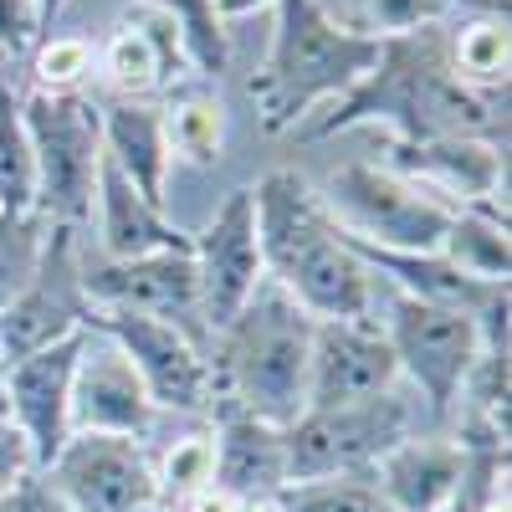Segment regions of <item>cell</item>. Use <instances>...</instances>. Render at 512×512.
Masks as SVG:
<instances>
[{
	"instance_id": "obj_1",
	"label": "cell",
	"mask_w": 512,
	"mask_h": 512,
	"mask_svg": "<svg viewBox=\"0 0 512 512\" xmlns=\"http://www.w3.org/2000/svg\"><path fill=\"white\" fill-rule=\"evenodd\" d=\"M507 93H472L446 67V41L431 31L390 36L379 47V62L354 88L328 103L313 123H303V139H328L354 123H390L400 144L420 139H492L507 123Z\"/></svg>"
},
{
	"instance_id": "obj_2",
	"label": "cell",
	"mask_w": 512,
	"mask_h": 512,
	"mask_svg": "<svg viewBox=\"0 0 512 512\" xmlns=\"http://www.w3.org/2000/svg\"><path fill=\"white\" fill-rule=\"evenodd\" d=\"M251 205H256L262 267L292 303H303L318 323L379 318L384 282L369 272V262L338 231V221L328 216V205L303 175L272 169L251 185Z\"/></svg>"
},
{
	"instance_id": "obj_3",
	"label": "cell",
	"mask_w": 512,
	"mask_h": 512,
	"mask_svg": "<svg viewBox=\"0 0 512 512\" xmlns=\"http://www.w3.org/2000/svg\"><path fill=\"white\" fill-rule=\"evenodd\" d=\"M272 11L277 26L262 72L251 77V103L267 134H297L379 62L384 41L338 21L323 0H277Z\"/></svg>"
},
{
	"instance_id": "obj_4",
	"label": "cell",
	"mask_w": 512,
	"mask_h": 512,
	"mask_svg": "<svg viewBox=\"0 0 512 512\" xmlns=\"http://www.w3.org/2000/svg\"><path fill=\"white\" fill-rule=\"evenodd\" d=\"M313 328L318 318L262 277L246 308L216 333V405L267 425H292L308 410Z\"/></svg>"
},
{
	"instance_id": "obj_5",
	"label": "cell",
	"mask_w": 512,
	"mask_h": 512,
	"mask_svg": "<svg viewBox=\"0 0 512 512\" xmlns=\"http://www.w3.org/2000/svg\"><path fill=\"white\" fill-rule=\"evenodd\" d=\"M26 139L36 154V210L52 226H82L93 216L103 164V108L82 93H21Z\"/></svg>"
},
{
	"instance_id": "obj_6",
	"label": "cell",
	"mask_w": 512,
	"mask_h": 512,
	"mask_svg": "<svg viewBox=\"0 0 512 512\" xmlns=\"http://www.w3.org/2000/svg\"><path fill=\"white\" fill-rule=\"evenodd\" d=\"M379 313L384 318H374V323L384 328V344L395 354L400 379H410V390L425 405V415L436 425H446L466 374H472L477 359L487 354L477 323L456 308L425 303V297H410V292H395V287H384Z\"/></svg>"
},
{
	"instance_id": "obj_7",
	"label": "cell",
	"mask_w": 512,
	"mask_h": 512,
	"mask_svg": "<svg viewBox=\"0 0 512 512\" xmlns=\"http://www.w3.org/2000/svg\"><path fill=\"white\" fill-rule=\"evenodd\" d=\"M318 200L328 205L338 231L374 251H441L446 226L456 216L431 190H420L405 175H395L390 164L369 159L338 164Z\"/></svg>"
},
{
	"instance_id": "obj_8",
	"label": "cell",
	"mask_w": 512,
	"mask_h": 512,
	"mask_svg": "<svg viewBox=\"0 0 512 512\" xmlns=\"http://www.w3.org/2000/svg\"><path fill=\"white\" fill-rule=\"evenodd\" d=\"M415 431H420V415L400 390L379 395V400H359V405L303 410L292 425H282L287 487L328 482V477H359L395 441H405Z\"/></svg>"
},
{
	"instance_id": "obj_9",
	"label": "cell",
	"mask_w": 512,
	"mask_h": 512,
	"mask_svg": "<svg viewBox=\"0 0 512 512\" xmlns=\"http://www.w3.org/2000/svg\"><path fill=\"white\" fill-rule=\"evenodd\" d=\"M88 328L108 333L128 354L159 415H216V369L185 328L144 313H93Z\"/></svg>"
},
{
	"instance_id": "obj_10",
	"label": "cell",
	"mask_w": 512,
	"mask_h": 512,
	"mask_svg": "<svg viewBox=\"0 0 512 512\" xmlns=\"http://www.w3.org/2000/svg\"><path fill=\"white\" fill-rule=\"evenodd\" d=\"M82 292H88L93 313L164 318V323L185 328L195 344H210L190 251H154V256H128V262L93 256V262H82Z\"/></svg>"
},
{
	"instance_id": "obj_11",
	"label": "cell",
	"mask_w": 512,
	"mask_h": 512,
	"mask_svg": "<svg viewBox=\"0 0 512 512\" xmlns=\"http://www.w3.org/2000/svg\"><path fill=\"white\" fill-rule=\"evenodd\" d=\"M41 477L67 512H159L154 456L128 436H72Z\"/></svg>"
},
{
	"instance_id": "obj_12",
	"label": "cell",
	"mask_w": 512,
	"mask_h": 512,
	"mask_svg": "<svg viewBox=\"0 0 512 512\" xmlns=\"http://www.w3.org/2000/svg\"><path fill=\"white\" fill-rule=\"evenodd\" d=\"M88 323H93V303L82 292L77 236H72V226H52L47 256H41L31 287L0 313V354H6V364L26 359L36 349H52L62 338L82 333Z\"/></svg>"
},
{
	"instance_id": "obj_13",
	"label": "cell",
	"mask_w": 512,
	"mask_h": 512,
	"mask_svg": "<svg viewBox=\"0 0 512 512\" xmlns=\"http://www.w3.org/2000/svg\"><path fill=\"white\" fill-rule=\"evenodd\" d=\"M190 262L200 282V318L205 333L216 338L256 292V282L267 277L262 267V241H256V205L251 190H231L216 216L205 221L200 236H190Z\"/></svg>"
},
{
	"instance_id": "obj_14",
	"label": "cell",
	"mask_w": 512,
	"mask_h": 512,
	"mask_svg": "<svg viewBox=\"0 0 512 512\" xmlns=\"http://www.w3.org/2000/svg\"><path fill=\"white\" fill-rule=\"evenodd\" d=\"M88 333V328H82ZM82 333L62 338L52 349H36L26 359H11L0 369V395H6V420L26 436L36 472H47L57 451L72 441V369Z\"/></svg>"
},
{
	"instance_id": "obj_15",
	"label": "cell",
	"mask_w": 512,
	"mask_h": 512,
	"mask_svg": "<svg viewBox=\"0 0 512 512\" xmlns=\"http://www.w3.org/2000/svg\"><path fill=\"white\" fill-rule=\"evenodd\" d=\"M154 420L159 410L144 390V379L134 374V364H128V354L108 333L88 328L77 349V369H72V436L149 441Z\"/></svg>"
},
{
	"instance_id": "obj_16",
	"label": "cell",
	"mask_w": 512,
	"mask_h": 512,
	"mask_svg": "<svg viewBox=\"0 0 512 512\" xmlns=\"http://www.w3.org/2000/svg\"><path fill=\"white\" fill-rule=\"evenodd\" d=\"M400 390L395 354L384 344V328L364 323H318L313 328V364H308V410L359 405Z\"/></svg>"
},
{
	"instance_id": "obj_17",
	"label": "cell",
	"mask_w": 512,
	"mask_h": 512,
	"mask_svg": "<svg viewBox=\"0 0 512 512\" xmlns=\"http://www.w3.org/2000/svg\"><path fill=\"white\" fill-rule=\"evenodd\" d=\"M390 169L410 185L431 190L451 210L461 205H492L507 210V154L492 139H420V144H390Z\"/></svg>"
},
{
	"instance_id": "obj_18",
	"label": "cell",
	"mask_w": 512,
	"mask_h": 512,
	"mask_svg": "<svg viewBox=\"0 0 512 512\" xmlns=\"http://www.w3.org/2000/svg\"><path fill=\"white\" fill-rule=\"evenodd\" d=\"M185 67L190 62H185V47H180V31L154 0L128 6L123 21L113 26V36L103 41V52H98L103 82L128 103H149V93H159L164 82L180 77Z\"/></svg>"
},
{
	"instance_id": "obj_19",
	"label": "cell",
	"mask_w": 512,
	"mask_h": 512,
	"mask_svg": "<svg viewBox=\"0 0 512 512\" xmlns=\"http://www.w3.org/2000/svg\"><path fill=\"white\" fill-rule=\"evenodd\" d=\"M461 472H466V446L451 441L446 431H415L369 466L390 512H446Z\"/></svg>"
},
{
	"instance_id": "obj_20",
	"label": "cell",
	"mask_w": 512,
	"mask_h": 512,
	"mask_svg": "<svg viewBox=\"0 0 512 512\" xmlns=\"http://www.w3.org/2000/svg\"><path fill=\"white\" fill-rule=\"evenodd\" d=\"M93 216H98V256L128 262V256H154V251H190V231H180L164 216V205L144 200L118 169L98 164V190H93Z\"/></svg>"
},
{
	"instance_id": "obj_21",
	"label": "cell",
	"mask_w": 512,
	"mask_h": 512,
	"mask_svg": "<svg viewBox=\"0 0 512 512\" xmlns=\"http://www.w3.org/2000/svg\"><path fill=\"white\" fill-rule=\"evenodd\" d=\"M216 482L236 497H282L287 492V451L282 425H267L241 410H216Z\"/></svg>"
},
{
	"instance_id": "obj_22",
	"label": "cell",
	"mask_w": 512,
	"mask_h": 512,
	"mask_svg": "<svg viewBox=\"0 0 512 512\" xmlns=\"http://www.w3.org/2000/svg\"><path fill=\"white\" fill-rule=\"evenodd\" d=\"M103 154L118 175L144 200L169 205V139H164V108L154 103H108L103 108Z\"/></svg>"
},
{
	"instance_id": "obj_23",
	"label": "cell",
	"mask_w": 512,
	"mask_h": 512,
	"mask_svg": "<svg viewBox=\"0 0 512 512\" xmlns=\"http://www.w3.org/2000/svg\"><path fill=\"white\" fill-rule=\"evenodd\" d=\"M446 41V67L461 88L472 93H507V67H512V31L507 16H466L451 26Z\"/></svg>"
},
{
	"instance_id": "obj_24",
	"label": "cell",
	"mask_w": 512,
	"mask_h": 512,
	"mask_svg": "<svg viewBox=\"0 0 512 512\" xmlns=\"http://www.w3.org/2000/svg\"><path fill=\"white\" fill-rule=\"evenodd\" d=\"M441 256L477 277V282H507L512 272V246H507V210H492V205H461L451 226H446V241H441Z\"/></svg>"
},
{
	"instance_id": "obj_25",
	"label": "cell",
	"mask_w": 512,
	"mask_h": 512,
	"mask_svg": "<svg viewBox=\"0 0 512 512\" xmlns=\"http://www.w3.org/2000/svg\"><path fill=\"white\" fill-rule=\"evenodd\" d=\"M164 139H169V159L210 169L226 149V108H221V98H210V93L175 98V108H164Z\"/></svg>"
},
{
	"instance_id": "obj_26",
	"label": "cell",
	"mask_w": 512,
	"mask_h": 512,
	"mask_svg": "<svg viewBox=\"0 0 512 512\" xmlns=\"http://www.w3.org/2000/svg\"><path fill=\"white\" fill-rule=\"evenodd\" d=\"M52 241V221L41 210H0V313L31 287Z\"/></svg>"
},
{
	"instance_id": "obj_27",
	"label": "cell",
	"mask_w": 512,
	"mask_h": 512,
	"mask_svg": "<svg viewBox=\"0 0 512 512\" xmlns=\"http://www.w3.org/2000/svg\"><path fill=\"white\" fill-rule=\"evenodd\" d=\"M0 210H36V154L26 139L21 93L0 82Z\"/></svg>"
},
{
	"instance_id": "obj_28",
	"label": "cell",
	"mask_w": 512,
	"mask_h": 512,
	"mask_svg": "<svg viewBox=\"0 0 512 512\" xmlns=\"http://www.w3.org/2000/svg\"><path fill=\"white\" fill-rule=\"evenodd\" d=\"M154 6L175 21L190 72H205V77H221L226 72L231 36H226V21L216 11V0H154Z\"/></svg>"
},
{
	"instance_id": "obj_29",
	"label": "cell",
	"mask_w": 512,
	"mask_h": 512,
	"mask_svg": "<svg viewBox=\"0 0 512 512\" xmlns=\"http://www.w3.org/2000/svg\"><path fill=\"white\" fill-rule=\"evenodd\" d=\"M210 482H216V431H190L154 461L159 512H175L180 502H190Z\"/></svg>"
},
{
	"instance_id": "obj_30",
	"label": "cell",
	"mask_w": 512,
	"mask_h": 512,
	"mask_svg": "<svg viewBox=\"0 0 512 512\" xmlns=\"http://www.w3.org/2000/svg\"><path fill=\"white\" fill-rule=\"evenodd\" d=\"M282 512H390L374 477H328V482H297L282 492Z\"/></svg>"
},
{
	"instance_id": "obj_31",
	"label": "cell",
	"mask_w": 512,
	"mask_h": 512,
	"mask_svg": "<svg viewBox=\"0 0 512 512\" xmlns=\"http://www.w3.org/2000/svg\"><path fill=\"white\" fill-rule=\"evenodd\" d=\"M93 41H82V36H47V41H36V88L41 93H77L82 82L93 77Z\"/></svg>"
},
{
	"instance_id": "obj_32",
	"label": "cell",
	"mask_w": 512,
	"mask_h": 512,
	"mask_svg": "<svg viewBox=\"0 0 512 512\" xmlns=\"http://www.w3.org/2000/svg\"><path fill=\"white\" fill-rule=\"evenodd\" d=\"M359 6H364L359 31L390 41V36H410V31L441 26L456 11V0H359Z\"/></svg>"
},
{
	"instance_id": "obj_33",
	"label": "cell",
	"mask_w": 512,
	"mask_h": 512,
	"mask_svg": "<svg viewBox=\"0 0 512 512\" xmlns=\"http://www.w3.org/2000/svg\"><path fill=\"white\" fill-rule=\"evenodd\" d=\"M41 41V6L36 0H0V62L36 52Z\"/></svg>"
},
{
	"instance_id": "obj_34",
	"label": "cell",
	"mask_w": 512,
	"mask_h": 512,
	"mask_svg": "<svg viewBox=\"0 0 512 512\" xmlns=\"http://www.w3.org/2000/svg\"><path fill=\"white\" fill-rule=\"evenodd\" d=\"M31 472H36V456H31L26 436L16 431L6 415H0V497H6L16 482H26Z\"/></svg>"
},
{
	"instance_id": "obj_35",
	"label": "cell",
	"mask_w": 512,
	"mask_h": 512,
	"mask_svg": "<svg viewBox=\"0 0 512 512\" xmlns=\"http://www.w3.org/2000/svg\"><path fill=\"white\" fill-rule=\"evenodd\" d=\"M0 512H67V502L57 497V487L47 477L31 472L26 482H16L6 497H0Z\"/></svg>"
},
{
	"instance_id": "obj_36",
	"label": "cell",
	"mask_w": 512,
	"mask_h": 512,
	"mask_svg": "<svg viewBox=\"0 0 512 512\" xmlns=\"http://www.w3.org/2000/svg\"><path fill=\"white\" fill-rule=\"evenodd\" d=\"M267 6H277V0H216L221 21H231V16H251V11H267Z\"/></svg>"
},
{
	"instance_id": "obj_37",
	"label": "cell",
	"mask_w": 512,
	"mask_h": 512,
	"mask_svg": "<svg viewBox=\"0 0 512 512\" xmlns=\"http://www.w3.org/2000/svg\"><path fill=\"white\" fill-rule=\"evenodd\" d=\"M36 6H41V41H47L52 26H57V16L67 11V0H36Z\"/></svg>"
},
{
	"instance_id": "obj_38",
	"label": "cell",
	"mask_w": 512,
	"mask_h": 512,
	"mask_svg": "<svg viewBox=\"0 0 512 512\" xmlns=\"http://www.w3.org/2000/svg\"><path fill=\"white\" fill-rule=\"evenodd\" d=\"M0 415H6V395H0Z\"/></svg>"
},
{
	"instance_id": "obj_39",
	"label": "cell",
	"mask_w": 512,
	"mask_h": 512,
	"mask_svg": "<svg viewBox=\"0 0 512 512\" xmlns=\"http://www.w3.org/2000/svg\"><path fill=\"white\" fill-rule=\"evenodd\" d=\"M0 369H6V354H0Z\"/></svg>"
}]
</instances>
